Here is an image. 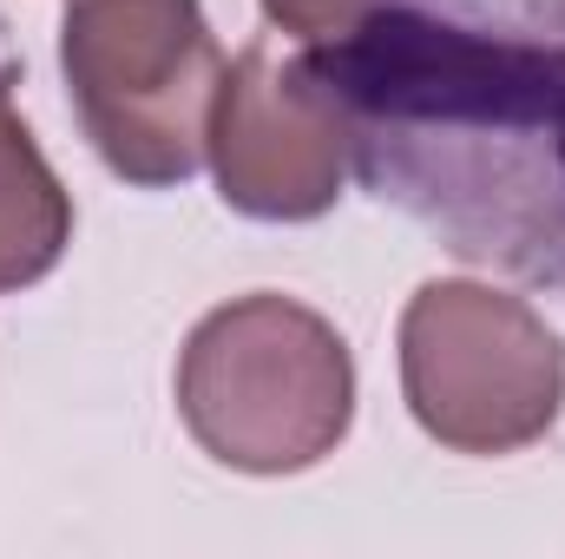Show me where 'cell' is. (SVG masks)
Instances as JSON below:
<instances>
[{"label":"cell","mask_w":565,"mask_h":559,"mask_svg":"<svg viewBox=\"0 0 565 559\" xmlns=\"http://www.w3.org/2000/svg\"><path fill=\"white\" fill-rule=\"evenodd\" d=\"M296 66L362 191L460 264L565 289V0H382Z\"/></svg>","instance_id":"6da1fadb"},{"label":"cell","mask_w":565,"mask_h":559,"mask_svg":"<svg viewBox=\"0 0 565 559\" xmlns=\"http://www.w3.org/2000/svg\"><path fill=\"white\" fill-rule=\"evenodd\" d=\"M178 415L198 447L237 474L316 467L355 415L349 342L289 296L211 309L178 356Z\"/></svg>","instance_id":"7a4b0ae2"},{"label":"cell","mask_w":565,"mask_h":559,"mask_svg":"<svg viewBox=\"0 0 565 559\" xmlns=\"http://www.w3.org/2000/svg\"><path fill=\"white\" fill-rule=\"evenodd\" d=\"M60 66L86 139L126 184L164 191L204 165L224 53L198 0H73Z\"/></svg>","instance_id":"3957f363"},{"label":"cell","mask_w":565,"mask_h":559,"mask_svg":"<svg viewBox=\"0 0 565 559\" xmlns=\"http://www.w3.org/2000/svg\"><path fill=\"white\" fill-rule=\"evenodd\" d=\"M402 389L454 454H513L565 402V342L487 283H427L402 316Z\"/></svg>","instance_id":"277c9868"},{"label":"cell","mask_w":565,"mask_h":559,"mask_svg":"<svg viewBox=\"0 0 565 559\" xmlns=\"http://www.w3.org/2000/svg\"><path fill=\"white\" fill-rule=\"evenodd\" d=\"M211 165H217V191L231 211L302 224L342 198L349 139H342L335 106L309 86V73L257 40L217 80Z\"/></svg>","instance_id":"5b68a950"},{"label":"cell","mask_w":565,"mask_h":559,"mask_svg":"<svg viewBox=\"0 0 565 559\" xmlns=\"http://www.w3.org/2000/svg\"><path fill=\"white\" fill-rule=\"evenodd\" d=\"M20 66H0V289L40 283L73 244V204L13 113Z\"/></svg>","instance_id":"8992f818"},{"label":"cell","mask_w":565,"mask_h":559,"mask_svg":"<svg viewBox=\"0 0 565 559\" xmlns=\"http://www.w3.org/2000/svg\"><path fill=\"white\" fill-rule=\"evenodd\" d=\"M375 7H382V0H264L270 27L302 33V40H335V33H349L355 20H369Z\"/></svg>","instance_id":"52a82bcc"},{"label":"cell","mask_w":565,"mask_h":559,"mask_svg":"<svg viewBox=\"0 0 565 559\" xmlns=\"http://www.w3.org/2000/svg\"><path fill=\"white\" fill-rule=\"evenodd\" d=\"M0 66H20L13 60V40H7V13H0Z\"/></svg>","instance_id":"ba28073f"}]
</instances>
